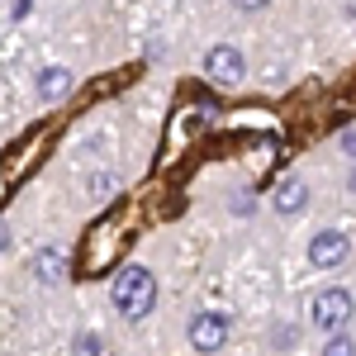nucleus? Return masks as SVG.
Returning <instances> with one entry per match:
<instances>
[{
	"instance_id": "nucleus-2",
	"label": "nucleus",
	"mask_w": 356,
	"mask_h": 356,
	"mask_svg": "<svg viewBox=\"0 0 356 356\" xmlns=\"http://www.w3.org/2000/svg\"><path fill=\"white\" fill-rule=\"evenodd\" d=\"M157 300V280L147 266H124L119 280H114V309L124 314V318H143L147 309Z\"/></svg>"
},
{
	"instance_id": "nucleus-13",
	"label": "nucleus",
	"mask_w": 356,
	"mask_h": 356,
	"mask_svg": "<svg viewBox=\"0 0 356 356\" xmlns=\"http://www.w3.org/2000/svg\"><path fill=\"white\" fill-rule=\"evenodd\" d=\"M342 152H347V157H356V129H347V134H342Z\"/></svg>"
},
{
	"instance_id": "nucleus-6",
	"label": "nucleus",
	"mask_w": 356,
	"mask_h": 356,
	"mask_svg": "<svg viewBox=\"0 0 356 356\" xmlns=\"http://www.w3.org/2000/svg\"><path fill=\"white\" fill-rule=\"evenodd\" d=\"M204 72H209L214 81L233 86V81H243V57H238V48H209V57H204Z\"/></svg>"
},
{
	"instance_id": "nucleus-8",
	"label": "nucleus",
	"mask_w": 356,
	"mask_h": 356,
	"mask_svg": "<svg viewBox=\"0 0 356 356\" xmlns=\"http://www.w3.org/2000/svg\"><path fill=\"white\" fill-rule=\"evenodd\" d=\"M33 275H38L43 285H57V280L67 275V266H62V257H57L53 247H43V252H33Z\"/></svg>"
},
{
	"instance_id": "nucleus-1",
	"label": "nucleus",
	"mask_w": 356,
	"mask_h": 356,
	"mask_svg": "<svg viewBox=\"0 0 356 356\" xmlns=\"http://www.w3.org/2000/svg\"><path fill=\"white\" fill-rule=\"evenodd\" d=\"M124 243H129V209L105 214L100 223H90L86 228V243H81V271L100 275L105 266H114V257L124 252Z\"/></svg>"
},
{
	"instance_id": "nucleus-5",
	"label": "nucleus",
	"mask_w": 356,
	"mask_h": 356,
	"mask_svg": "<svg viewBox=\"0 0 356 356\" xmlns=\"http://www.w3.org/2000/svg\"><path fill=\"white\" fill-rule=\"evenodd\" d=\"M223 337H228V318H223V314H200L191 323V342L200 352H219Z\"/></svg>"
},
{
	"instance_id": "nucleus-7",
	"label": "nucleus",
	"mask_w": 356,
	"mask_h": 356,
	"mask_svg": "<svg viewBox=\"0 0 356 356\" xmlns=\"http://www.w3.org/2000/svg\"><path fill=\"white\" fill-rule=\"evenodd\" d=\"M72 90V72L67 67H43L38 72V95L43 100H57V95H67Z\"/></svg>"
},
{
	"instance_id": "nucleus-9",
	"label": "nucleus",
	"mask_w": 356,
	"mask_h": 356,
	"mask_svg": "<svg viewBox=\"0 0 356 356\" xmlns=\"http://www.w3.org/2000/svg\"><path fill=\"white\" fill-rule=\"evenodd\" d=\"M304 204H309V191H304L300 181H285V186L275 191V209H280V214H300Z\"/></svg>"
},
{
	"instance_id": "nucleus-12",
	"label": "nucleus",
	"mask_w": 356,
	"mask_h": 356,
	"mask_svg": "<svg viewBox=\"0 0 356 356\" xmlns=\"http://www.w3.org/2000/svg\"><path fill=\"white\" fill-rule=\"evenodd\" d=\"M90 186H95V191H90V195H100V200H105V195L114 191V176H95V181H90Z\"/></svg>"
},
{
	"instance_id": "nucleus-3",
	"label": "nucleus",
	"mask_w": 356,
	"mask_h": 356,
	"mask_svg": "<svg viewBox=\"0 0 356 356\" xmlns=\"http://www.w3.org/2000/svg\"><path fill=\"white\" fill-rule=\"evenodd\" d=\"M347 318H352V295H347V290H323V295L314 300V323L323 332L342 328Z\"/></svg>"
},
{
	"instance_id": "nucleus-15",
	"label": "nucleus",
	"mask_w": 356,
	"mask_h": 356,
	"mask_svg": "<svg viewBox=\"0 0 356 356\" xmlns=\"http://www.w3.org/2000/svg\"><path fill=\"white\" fill-rule=\"evenodd\" d=\"M352 195H356V171H352Z\"/></svg>"
},
{
	"instance_id": "nucleus-10",
	"label": "nucleus",
	"mask_w": 356,
	"mask_h": 356,
	"mask_svg": "<svg viewBox=\"0 0 356 356\" xmlns=\"http://www.w3.org/2000/svg\"><path fill=\"white\" fill-rule=\"evenodd\" d=\"M323 356H356V342H352V337H342V332H337V337H332L328 347H323Z\"/></svg>"
},
{
	"instance_id": "nucleus-14",
	"label": "nucleus",
	"mask_w": 356,
	"mask_h": 356,
	"mask_svg": "<svg viewBox=\"0 0 356 356\" xmlns=\"http://www.w3.org/2000/svg\"><path fill=\"white\" fill-rule=\"evenodd\" d=\"M10 181H15V171H10V166H5V171H0V200H5V195H10Z\"/></svg>"
},
{
	"instance_id": "nucleus-11",
	"label": "nucleus",
	"mask_w": 356,
	"mask_h": 356,
	"mask_svg": "<svg viewBox=\"0 0 356 356\" xmlns=\"http://www.w3.org/2000/svg\"><path fill=\"white\" fill-rule=\"evenodd\" d=\"M76 356H100V337L81 332V337H76Z\"/></svg>"
},
{
	"instance_id": "nucleus-4",
	"label": "nucleus",
	"mask_w": 356,
	"mask_h": 356,
	"mask_svg": "<svg viewBox=\"0 0 356 356\" xmlns=\"http://www.w3.org/2000/svg\"><path fill=\"white\" fill-rule=\"evenodd\" d=\"M347 252H352L347 233H337V228H323V233L309 243V261L328 271V266H342V261H347Z\"/></svg>"
}]
</instances>
